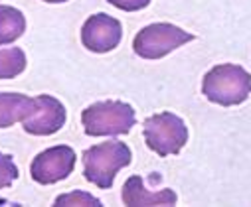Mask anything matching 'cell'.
Returning <instances> with one entry per match:
<instances>
[{
  "label": "cell",
  "mask_w": 251,
  "mask_h": 207,
  "mask_svg": "<svg viewBox=\"0 0 251 207\" xmlns=\"http://www.w3.org/2000/svg\"><path fill=\"white\" fill-rule=\"evenodd\" d=\"M202 93L210 103L222 107L241 105L251 95V73L235 63L216 65L204 75Z\"/></svg>",
  "instance_id": "cell-1"
},
{
  "label": "cell",
  "mask_w": 251,
  "mask_h": 207,
  "mask_svg": "<svg viewBox=\"0 0 251 207\" xmlns=\"http://www.w3.org/2000/svg\"><path fill=\"white\" fill-rule=\"evenodd\" d=\"M83 176L101 189H109L119 174L133 160L131 148L121 140L99 142L83 152Z\"/></svg>",
  "instance_id": "cell-2"
},
{
  "label": "cell",
  "mask_w": 251,
  "mask_h": 207,
  "mask_svg": "<svg viewBox=\"0 0 251 207\" xmlns=\"http://www.w3.org/2000/svg\"><path fill=\"white\" fill-rule=\"evenodd\" d=\"M135 122V109L123 101H99L81 113V124L87 136L129 134Z\"/></svg>",
  "instance_id": "cell-3"
},
{
  "label": "cell",
  "mask_w": 251,
  "mask_h": 207,
  "mask_svg": "<svg viewBox=\"0 0 251 207\" xmlns=\"http://www.w3.org/2000/svg\"><path fill=\"white\" fill-rule=\"evenodd\" d=\"M143 134L147 146L158 156L166 158L178 154L188 142V126L174 113H158L145 120Z\"/></svg>",
  "instance_id": "cell-4"
},
{
  "label": "cell",
  "mask_w": 251,
  "mask_h": 207,
  "mask_svg": "<svg viewBox=\"0 0 251 207\" xmlns=\"http://www.w3.org/2000/svg\"><path fill=\"white\" fill-rule=\"evenodd\" d=\"M192 40H194V34L190 32L168 22H156V24L145 26L135 36L133 49L143 59H160Z\"/></svg>",
  "instance_id": "cell-5"
},
{
  "label": "cell",
  "mask_w": 251,
  "mask_h": 207,
  "mask_svg": "<svg viewBox=\"0 0 251 207\" xmlns=\"http://www.w3.org/2000/svg\"><path fill=\"white\" fill-rule=\"evenodd\" d=\"M75 152L72 146L59 144L40 152L30 164V176L42 185H51L66 180L75 168Z\"/></svg>",
  "instance_id": "cell-6"
},
{
  "label": "cell",
  "mask_w": 251,
  "mask_h": 207,
  "mask_svg": "<svg viewBox=\"0 0 251 207\" xmlns=\"http://www.w3.org/2000/svg\"><path fill=\"white\" fill-rule=\"evenodd\" d=\"M68 120V111L51 95L34 97V105L30 115L22 120V126L28 134L34 136H50L55 134Z\"/></svg>",
  "instance_id": "cell-7"
},
{
  "label": "cell",
  "mask_w": 251,
  "mask_h": 207,
  "mask_svg": "<svg viewBox=\"0 0 251 207\" xmlns=\"http://www.w3.org/2000/svg\"><path fill=\"white\" fill-rule=\"evenodd\" d=\"M123 40V26L117 18L99 12L85 20L81 28V44L93 53L113 51Z\"/></svg>",
  "instance_id": "cell-8"
},
{
  "label": "cell",
  "mask_w": 251,
  "mask_h": 207,
  "mask_svg": "<svg viewBox=\"0 0 251 207\" xmlns=\"http://www.w3.org/2000/svg\"><path fill=\"white\" fill-rule=\"evenodd\" d=\"M178 195L172 189L149 191L141 176H131L123 185V203L125 205H174Z\"/></svg>",
  "instance_id": "cell-9"
},
{
  "label": "cell",
  "mask_w": 251,
  "mask_h": 207,
  "mask_svg": "<svg viewBox=\"0 0 251 207\" xmlns=\"http://www.w3.org/2000/svg\"><path fill=\"white\" fill-rule=\"evenodd\" d=\"M34 99L22 93H0V128L22 122L32 111Z\"/></svg>",
  "instance_id": "cell-10"
},
{
  "label": "cell",
  "mask_w": 251,
  "mask_h": 207,
  "mask_svg": "<svg viewBox=\"0 0 251 207\" xmlns=\"http://www.w3.org/2000/svg\"><path fill=\"white\" fill-rule=\"evenodd\" d=\"M26 32L24 14L8 4H0V46L14 44Z\"/></svg>",
  "instance_id": "cell-11"
},
{
  "label": "cell",
  "mask_w": 251,
  "mask_h": 207,
  "mask_svg": "<svg viewBox=\"0 0 251 207\" xmlns=\"http://www.w3.org/2000/svg\"><path fill=\"white\" fill-rule=\"evenodd\" d=\"M26 69L22 47H0V79H14Z\"/></svg>",
  "instance_id": "cell-12"
},
{
  "label": "cell",
  "mask_w": 251,
  "mask_h": 207,
  "mask_svg": "<svg viewBox=\"0 0 251 207\" xmlns=\"http://www.w3.org/2000/svg\"><path fill=\"white\" fill-rule=\"evenodd\" d=\"M55 205H93V207H101V201L87 193V191H81V189H75L72 193H64L55 197Z\"/></svg>",
  "instance_id": "cell-13"
},
{
  "label": "cell",
  "mask_w": 251,
  "mask_h": 207,
  "mask_svg": "<svg viewBox=\"0 0 251 207\" xmlns=\"http://www.w3.org/2000/svg\"><path fill=\"white\" fill-rule=\"evenodd\" d=\"M18 178V168L10 154L0 152V189H6Z\"/></svg>",
  "instance_id": "cell-14"
},
{
  "label": "cell",
  "mask_w": 251,
  "mask_h": 207,
  "mask_svg": "<svg viewBox=\"0 0 251 207\" xmlns=\"http://www.w3.org/2000/svg\"><path fill=\"white\" fill-rule=\"evenodd\" d=\"M107 2L119 10H125V12H137V10L147 8L152 0H107Z\"/></svg>",
  "instance_id": "cell-15"
},
{
  "label": "cell",
  "mask_w": 251,
  "mask_h": 207,
  "mask_svg": "<svg viewBox=\"0 0 251 207\" xmlns=\"http://www.w3.org/2000/svg\"><path fill=\"white\" fill-rule=\"evenodd\" d=\"M44 2H50V4H61V2H68V0H44Z\"/></svg>",
  "instance_id": "cell-16"
}]
</instances>
